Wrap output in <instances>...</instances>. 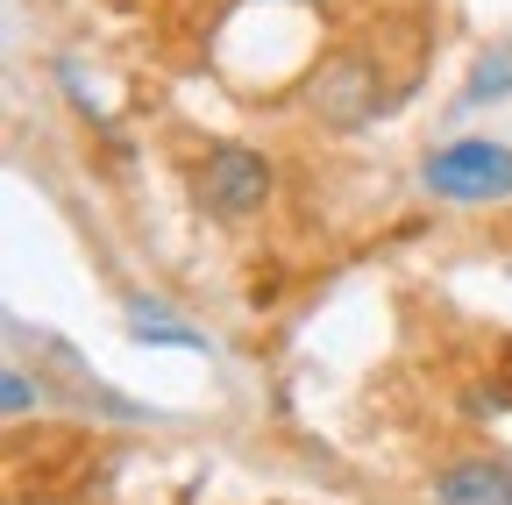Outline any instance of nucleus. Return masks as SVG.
<instances>
[{
    "label": "nucleus",
    "instance_id": "nucleus-1",
    "mask_svg": "<svg viewBox=\"0 0 512 505\" xmlns=\"http://www.w3.org/2000/svg\"><path fill=\"white\" fill-rule=\"evenodd\" d=\"M420 185L448 207H498L512 200V150L491 136H463V143H441L420 164Z\"/></svg>",
    "mask_w": 512,
    "mask_h": 505
},
{
    "label": "nucleus",
    "instance_id": "nucleus-2",
    "mask_svg": "<svg viewBox=\"0 0 512 505\" xmlns=\"http://www.w3.org/2000/svg\"><path fill=\"white\" fill-rule=\"evenodd\" d=\"M200 207L214 221H249L271 207V164L256 157L249 143H221L207 164H200Z\"/></svg>",
    "mask_w": 512,
    "mask_h": 505
},
{
    "label": "nucleus",
    "instance_id": "nucleus-3",
    "mask_svg": "<svg viewBox=\"0 0 512 505\" xmlns=\"http://www.w3.org/2000/svg\"><path fill=\"white\" fill-rule=\"evenodd\" d=\"M313 114L335 121V129H356V121L377 114V72L363 65V57H335V65H320L313 86H306Z\"/></svg>",
    "mask_w": 512,
    "mask_h": 505
},
{
    "label": "nucleus",
    "instance_id": "nucleus-5",
    "mask_svg": "<svg viewBox=\"0 0 512 505\" xmlns=\"http://www.w3.org/2000/svg\"><path fill=\"white\" fill-rule=\"evenodd\" d=\"M128 335L136 342H171V349H207V335L185 328L164 299H128Z\"/></svg>",
    "mask_w": 512,
    "mask_h": 505
},
{
    "label": "nucleus",
    "instance_id": "nucleus-4",
    "mask_svg": "<svg viewBox=\"0 0 512 505\" xmlns=\"http://www.w3.org/2000/svg\"><path fill=\"white\" fill-rule=\"evenodd\" d=\"M434 505H512V463L463 456L434 477Z\"/></svg>",
    "mask_w": 512,
    "mask_h": 505
},
{
    "label": "nucleus",
    "instance_id": "nucleus-7",
    "mask_svg": "<svg viewBox=\"0 0 512 505\" xmlns=\"http://www.w3.org/2000/svg\"><path fill=\"white\" fill-rule=\"evenodd\" d=\"M36 399H43V392L29 385V370H22V363H8V370H0V406H8V420H22Z\"/></svg>",
    "mask_w": 512,
    "mask_h": 505
},
{
    "label": "nucleus",
    "instance_id": "nucleus-6",
    "mask_svg": "<svg viewBox=\"0 0 512 505\" xmlns=\"http://www.w3.org/2000/svg\"><path fill=\"white\" fill-rule=\"evenodd\" d=\"M491 100H512V43H491L463 79V107H491Z\"/></svg>",
    "mask_w": 512,
    "mask_h": 505
}]
</instances>
